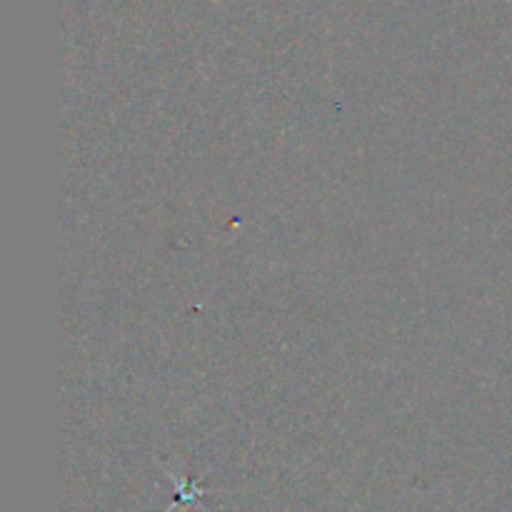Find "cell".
Returning <instances> with one entry per match:
<instances>
[{
	"instance_id": "cell-1",
	"label": "cell",
	"mask_w": 512,
	"mask_h": 512,
	"mask_svg": "<svg viewBox=\"0 0 512 512\" xmlns=\"http://www.w3.org/2000/svg\"><path fill=\"white\" fill-rule=\"evenodd\" d=\"M170 478H173V483L178 485V495H180V503H183V505H185V503H193L195 498H200V495L205 493V490L198 488V485H193V488H188V485L180 483V480L175 478V475H170Z\"/></svg>"
}]
</instances>
